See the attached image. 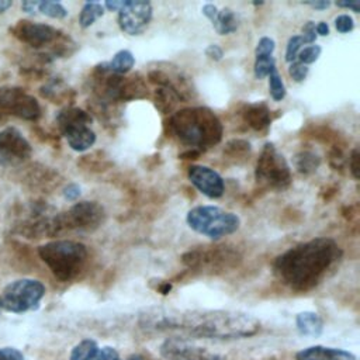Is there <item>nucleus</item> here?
<instances>
[{"label": "nucleus", "instance_id": "nucleus-1", "mask_svg": "<svg viewBox=\"0 0 360 360\" xmlns=\"http://www.w3.org/2000/svg\"><path fill=\"white\" fill-rule=\"evenodd\" d=\"M141 325L153 330H181L202 339H242L256 335L260 322L240 311H172L149 309L141 315Z\"/></svg>", "mask_w": 360, "mask_h": 360}, {"label": "nucleus", "instance_id": "nucleus-2", "mask_svg": "<svg viewBox=\"0 0 360 360\" xmlns=\"http://www.w3.org/2000/svg\"><path fill=\"white\" fill-rule=\"evenodd\" d=\"M340 256L338 243L321 236L281 253L273 263V271L284 285L304 292L316 287Z\"/></svg>", "mask_w": 360, "mask_h": 360}, {"label": "nucleus", "instance_id": "nucleus-3", "mask_svg": "<svg viewBox=\"0 0 360 360\" xmlns=\"http://www.w3.org/2000/svg\"><path fill=\"white\" fill-rule=\"evenodd\" d=\"M169 128L181 143L198 152L219 143L224 134L219 118L207 107L176 111L169 118Z\"/></svg>", "mask_w": 360, "mask_h": 360}, {"label": "nucleus", "instance_id": "nucleus-4", "mask_svg": "<svg viewBox=\"0 0 360 360\" xmlns=\"http://www.w3.org/2000/svg\"><path fill=\"white\" fill-rule=\"evenodd\" d=\"M38 255L59 281L68 283L83 270L89 253L80 242L59 239L41 245Z\"/></svg>", "mask_w": 360, "mask_h": 360}, {"label": "nucleus", "instance_id": "nucleus-5", "mask_svg": "<svg viewBox=\"0 0 360 360\" xmlns=\"http://www.w3.org/2000/svg\"><path fill=\"white\" fill-rule=\"evenodd\" d=\"M104 208L96 201H79L69 210L52 217L48 236H58L65 232H93L104 221Z\"/></svg>", "mask_w": 360, "mask_h": 360}, {"label": "nucleus", "instance_id": "nucleus-6", "mask_svg": "<svg viewBox=\"0 0 360 360\" xmlns=\"http://www.w3.org/2000/svg\"><path fill=\"white\" fill-rule=\"evenodd\" d=\"M188 226L210 239H219L239 229L240 219L236 214L215 205H197L187 212Z\"/></svg>", "mask_w": 360, "mask_h": 360}, {"label": "nucleus", "instance_id": "nucleus-7", "mask_svg": "<svg viewBox=\"0 0 360 360\" xmlns=\"http://www.w3.org/2000/svg\"><path fill=\"white\" fill-rule=\"evenodd\" d=\"M255 177L259 184L277 191H283L291 184L292 177L290 166L283 153H280L271 142L264 143L259 155Z\"/></svg>", "mask_w": 360, "mask_h": 360}, {"label": "nucleus", "instance_id": "nucleus-8", "mask_svg": "<svg viewBox=\"0 0 360 360\" xmlns=\"http://www.w3.org/2000/svg\"><path fill=\"white\" fill-rule=\"evenodd\" d=\"M45 295V285L35 278L14 280L0 294V309L14 314L35 311Z\"/></svg>", "mask_w": 360, "mask_h": 360}, {"label": "nucleus", "instance_id": "nucleus-9", "mask_svg": "<svg viewBox=\"0 0 360 360\" xmlns=\"http://www.w3.org/2000/svg\"><path fill=\"white\" fill-rule=\"evenodd\" d=\"M181 262L190 270L214 274L236 267L240 262V256L228 246H204L186 252L181 256Z\"/></svg>", "mask_w": 360, "mask_h": 360}, {"label": "nucleus", "instance_id": "nucleus-10", "mask_svg": "<svg viewBox=\"0 0 360 360\" xmlns=\"http://www.w3.org/2000/svg\"><path fill=\"white\" fill-rule=\"evenodd\" d=\"M10 32L25 45L41 49L45 46H52V52L55 55H60L65 52L66 41H69L68 37L63 35L62 31L56 30L52 25L42 24V22H34L28 20H20L13 27H10Z\"/></svg>", "mask_w": 360, "mask_h": 360}, {"label": "nucleus", "instance_id": "nucleus-11", "mask_svg": "<svg viewBox=\"0 0 360 360\" xmlns=\"http://www.w3.org/2000/svg\"><path fill=\"white\" fill-rule=\"evenodd\" d=\"M8 115L25 121H37L41 117V105L22 87L3 86L0 87V118Z\"/></svg>", "mask_w": 360, "mask_h": 360}, {"label": "nucleus", "instance_id": "nucleus-12", "mask_svg": "<svg viewBox=\"0 0 360 360\" xmlns=\"http://www.w3.org/2000/svg\"><path fill=\"white\" fill-rule=\"evenodd\" d=\"M159 354L165 360H226L225 356L181 338L166 339L159 346Z\"/></svg>", "mask_w": 360, "mask_h": 360}, {"label": "nucleus", "instance_id": "nucleus-13", "mask_svg": "<svg viewBox=\"0 0 360 360\" xmlns=\"http://www.w3.org/2000/svg\"><path fill=\"white\" fill-rule=\"evenodd\" d=\"M153 8L145 0H125L124 7L118 11V25L128 35H139L149 25Z\"/></svg>", "mask_w": 360, "mask_h": 360}, {"label": "nucleus", "instance_id": "nucleus-14", "mask_svg": "<svg viewBox=\"0 0 360 360\" xmlns=\"http://www.w3.org/2000/svg\"><path fill=\"white\" fill-rule=\"evenodd\" d=\"M32 153L31 143L14 127L0 131V166L18 165Z\"/></svg>", "mask_w": 360, "mask_h": 360}, {"label": "nucleus", "instance_id": "nucleus-15", "mask_svg": "<svg viewBox=\"0 0 360 360\" xmlns=\"http://www.w3.org/2000/svg\"><path fill=\"white\" fill-rule=\"evenodd\" d=\"M190 183L208 198H219L225 191L224 179L214 169L202 165H191L187 170Z\"/></svg>", "mask_w": 360, "mask_h": 360}, {"label": "nucleus", "instance_id": "nucleus-16", "mask_svg": "<svg viewBox=\"0 0 360 360\" xmlns=\"http://www.w3.org/2000/svg\"><path fill=\"white\" fill-rule=\"evenodd\" d=\"M295 360H356V356L343 349L315 345L300 350L295 354Z\"/></svg>", "mask_w": 360, "mask_h": 360}, {"label": "nucleus", "instance_id": "nucleus-17", "mask_svg": "<svg viewBox=\"0 0 360 360\" xmlns=\"http://www.w3.org/2000/svg\"><path fill=\"white\" fill-rule=\"evenodd\" d=\"M68 141V145L76 152H84L90 149L96 142V134L89 125H75L62 131Z\"/></svg>", "mask_w": 360, "mask_h": 360}, {"label": "nucleus", "instance_id": "nucleus-18", "mask_svg": "<svg viewBox=\"0 0 360 360\" xmlns=\"http://www.w3.org/2000/svg\"><path fill=\"white\" fill-rule=\"evenodd\" d=\"M243 120L255 131H264L270 127L271 111L264 103L248 104L243 110Z\"/></svg>", "mask_w": 360, "mask_h": 360}, {"label": "nucleus", "instance_id": "nucleus-19", "mask_svg": "<svg viewBox=\"0 0 360 360\" xmlns=\"http://www.w3.org/2000/svg\"><path fill=\"white\" fill-rule=\"evenodd\" d=\"M297 330L302 336L318 338L323 332V319L312 311H302L295 316Z\"/></svg>", "mask_w": 360, "mask_h": 360}, {"label": "nucleus", "instance_id": "nucleus-20", "mask_svg": "<svg viewBox=\"0 0 360 360\" xmlns=\"http://www.w3.org/2000/svg\"><path fill=\"white\" fill-rule=\"evenodd\" d=\"M90 122H91V115L79 107H65L56 114V124L60 132L66 128H70L75 125H89Z\"/></svg>", "mask_w": 360, "mask_h": 360}, {"label": "nucleus", "instance_id": "nucleus-21", "mask_svg": "<svg viewBox=\"0 0 360 360\" xmlns=\"http://www.w3.org/2000/svg\"><path fill=\"white\" fill-rule=\"evenodd\" d=\"M211 22H212L214 30L219 35L232 34V32H235L238 30V25H239L238 15L229 7H224L222 10H218L215 18Z\"/></svg>", "mask_w": 360, "mask_h": 360}, {"label": "nucleus", "instance_id": "nucleus-22", "mask_svg": "<svg viewBox=\"0 0 360 360\" xmlns=\"http://www.w3.org/2000/svg\"><path fill=\"white\" fill-rule=\"evenodd\" d=\"M134 65H135V58L132 52L128 49H121L115 52L112 59L107 62L108 70L114 75H121V76L128 73L134 68Z\"/></svg>", "mask_w": 360, "mask_h": 360}, {"label": "nucleus", "instance_id": "nucleus-23", "mask_svg": "<svg viewBox=\"0 0 360 360\" xmlns=\"http://www.w3.org/2000/svg\"><path fill=\"white\" fill-rule=\"evenodd\" d=\"M100 347L93 339L80 340L70 352V360H97Z\"/></svg>", "mask_w": 360, "mask_h": 360}, {"label": "nucleus", "instance_id": "nucleus-24", "mask_svg": "<svg viewBox=\"0 0 360 360\" xmlns=\"http://www.w3.org/2000/svg\"><path fill=\"white\" fill-rule=\"evenodd\" d=\"M294 165L297 170L302 174H311L316 172L321 165V158L312 150H301L294 158Z\"/></svg>", "mask_w": 360, "mask_h": 360}, {"label": "nucleus", "instance_id": "nucleus-25", "mask_svg": "<svg viewBox=\"0 0 360 360\" xmlns=\"http://www.w3.org/2000/svg\"><path fill=\"white\" fill-rule=\"evenodd\" d=\"M104 14V6L97 1H86L79 14V24L82 28H89Z\"/></svg>", "mask_w": 360, "mask_h": 360}, {"label": "nucleus", "instance_id": "nucleus-26", "mask_svg": "<svg viewBox=\"0 0 360 360\" xmlns=\"http://www.w3.org/2000/svg\"><path fill=\"white\" fill-rule=\"evenodd\" d=\"M250 143L245 139H232L229 141L225 148L224 153L231 159H246L250 155Z\"/></svg>", "mask_w": 360, "mask_h": 360}, {"label": "nucleus", "instance_id": "nucleus-27", "mask_svg": "<svg viewBox=\"0 0 360 360\" xmlns=\"http://www.w3.org/2000/svg\"><path fill=\"white\" fill-rule=\"evenodd\" d=\"M180 101L177 98V96L170 91L169 89H165V87H159L156 89V93H155V105L156 108H159L162 112H169L172 111V108L176 105V103Z\"/></svg>", "mask_w": 360, "mask_h": 360}, {"label": "nucleus", "instance_id": "nucleus-28", "mask_svg": "<svg viewBox=\"0 0 360 360\" xmlns=\"http://www.w3.org/2000/svg\"><path fill=\"white\" fill-rule=\"evenodd\" d=\"M69 89L63 84L62 80H53L49 82L46 86L41 89V93L44 97L51 98L53 103H60V100L66 98L69 96Z\"/></svg>", "mask_w": 360, "mask_h": 360}, {"label": "nucleus", "instance_id": "nucleus-29", "mask_svg": "<svg viewBox=\"0 0 360 360\" xmlns=\"http://www.w3.org/2000/svg\"><path fill=\"white\" fill-rule=\"evenodd\" d=\"M255 65H253V73L257 80H262L267 77L273 69H276V60L273 56H263V55H255Z\"/></svg>", "mask_w": 360, "mask_h": 360}, {"label": "nucleus", "instance_id": "nucleus-30", "mask_svg": "<svg viewBox=\"0 0 360 360\" xmlns=\"http://www.w3.org/2000/svg\"><path fill=\"white\" fill-rule=\"evenodd\" d=\"M37 10L39 13H42L44 15L51 17V18H56V20H62L68 15V10L58 1H49V0L38 1Z\"/></svg>", "mask_w": 360, "mask_h": 360}, {"label": "nucleus", "instance_id": "nucleus-31", "mask_svg": "<svg viewBox=\"0 0 360 360\" xmlns=\"http://www.w3.org/2000/svg\"><path fill=\"white\" fill-rule=\"evenodd\" d=\"M269 91H270V96L274 101H281L284 97H285V86H284V82H283V77L281 75L278 73L277 68L271 70V73L269 75Z\"/></svg>", "mask_w": 360, "mask_h": 360}, {"label": "nucleus", "instance_id": "nucleus-32", "mask_svg": "<svg viewBox=\"0 0 360 360\" xmlns=\"http://www.w3.org/2000/svg\"><path fill=\"white\" fill-rule=\"evenodd\" d=\"M321 52H322V48L316 44H312V45H308V46H304L298 55H297V59L300 63L302 65H311L314 63L315 60H318V58L321 56Z\"/></svg>", "mask_w": 360, "mask_h": 360}, {"label": "nucleus", "instance_id": "nucleus-33", "mask_svg": "<svg viewBox=\"0 0 360 360\" xmlns=\"http://www.w3.org/2000/svg\"><path fill=\"white\" fill-rule=\"evenodd\" d=\"M304 45V41L301 38V35H292L290 37L287 46H285V60L292 63L297 59L298 52L301 51V46Z\"/></svg>", "mask_w": 360, "mask_h": 360}, {"label": "nucleus", "instance_id": "nucleus-34", "mask_svg": "<svg viewBox=\"0 0 360 360\" xmlns=\"http://www.w3.org/2000/svg\"><path fill=\"white\" fill-rule=\"evenodd\" d=\"M308 72H309V68L307 65L300 63L298 60L290 63V66H288V75L297 83L304 82L307 79V76H308Z\"/></svg>", "mask_w": 360, "mask_h": 360}, {"label": "nucleus", "instance_id": "nucleus-35", "mask_svg": "<svg viewBox=\"0 0 360 360\" xmlns=\"http://www.w3.org/2000/svg\"><path fill=\"white\" fill-rule=\"evenodd\" d=\"M276 48V42L270 37H262L256 45L255 55H263V56H273Z\"/></svg>", "mask_w": 360, "mask_h": 360}, {"label": "nucleus", "instance_id": "nucleus-36", "mask_svg": "<svg viewBox=\"0 0 360 360\" xmlns=\"http://www.w3.org/2000/svg\"><path fill=\"white\" fill-rule=\"evenodd\" d=\"M335 28L338 32L340 34H346L350 32L354 28V21L350 15L347 14H340L335 18Z\"/></svg>", "mask_w": 360, "mask_h": 360}, {"label": "nucleus", "instance_id": "nucleus-37", "mask_svg": "<svg viewBox=\"0 0 360 360\" xmlns=\"http://www.w3.org/2000/svg\"><path fill=\"white\" fill-rule=\"evenodd\" d=\"M301 38L304 41V44H315L316 41V32H315V22L314 21H307L302 25V34Z\"/></svg>", "mask_w": 360, "mask_h": 360}, {"label": "nucleus", "instance_id": "nucleus-38", "mask_svg": "<svg viewBox=\"0 0 360 360\" xmlns=\"http://www.w3.org/2000/svg\"><path fill=\"white\" fill-rule=\"evenodd\" d=\"M0 360H24V356L15 347H0Z\"/></svg>", "mask_w": 360, "mask_h": 360}, {"label": "nucleus", "instance_id": "nucleus-39", "mask_svg": "<svg viewBox=\"0 0 360 360\" xmlns=\"http://www.w3.org/2000/svg\"><path fill=\"white\" fill-rule=\"evenodd\" d=\"M349 169L352 176L357 180L360 177V165H359V149L354 148L349 158Z\"/></svg>", "mask_w": 360, "mask_h": 360}, {"label": "nucleus", "instance_id": "nucleus-40", "mask_svg": "<svg viewBox=\"0 0 360 360\" xmlns=\"http://www.w3.org/2000/svg\"><path fill=\"white\" fill-rule=\"evenodd\" d=\"M63 197L68 200V201H76L80 194H82V188L79 184L76 183H69L65 188H63Z\"/></svg>", "mask_w": 360, "mask_h": 360}, {"label": "nucleus", "instance_id": "nucleus-41", "mask_svg": "<svg viewBox=\"0 0 360 360\" xmlns=\"http://www.w3.org/2000/svg\"><path fill=\"white\" fill-rule=\"evenodd\" d=\"M97 360H120V354L114 347L104 346V347H100Z\"/></svg>", "mask_w": 360, "mask_h": 360}, {"label": "nucleus", "instance_id": "nucleus-42", "mask_svg": "<svg viewBox=\"0 0 360 360\" xmlns=\"http://www.w3.org/2000/svg\"><path fill=\"white\" fill-rule=\"evenodd\" d=\"M205 55H207L211 60L218 62V60H221V59H222V56H224V51H222V48H221L219 45H217V44H211V45H208V46L205 48Z\"/></svg>", "mask_w": 360, "mask_h": 360}, {"label": "nucleus", "instance_id": "nucleus-43", "mask_svg": "<svg viewBox=\"0 0 360 360\" xmlns=\"http://www.w3.org/2000/svg\"><path fill=\"white\" fill-rule=\"evenodd\" d=\"M338 7H342V8H350L352 11L354 13H360V1L359 0H345V1H336L335 3Z\"/></svg>", "mask_w": 360, "mask_h": 360}, {"label": "nucleus", "instance_id": "nucleus-44", "mask_svg": "<svg viewBox=\"0 0 360 360\" xmlns=\"http://www.w3.org/2000/svg\"><path fill=\"white\" fill-rule=\"evenodd\" d=\"M201 11H202V14H204L210 21H212V20L215 18L217 13H218V8H217V6L212 4V3H207V4L202 6Z\"/></svg>", "mask_w": 360, "mask_h": 360}, {"label": "nucleus", "instance_id": "nucleus-45", "mask_svg": "<svg viewBox=\"0 0 360 360\" xmlns=\"http://www.w3.org/2000/svg\"><path fill=\"white\" fill-rule=\"evenodd\" d=\"M304 4L315 8V10H325L330 6L329 0H315V1H302Z\"/></svg>", "mask_w": 360, "mask_h": 360}, {"label": "nucleus", "instance_id": "nucleus-46", "mask_svg": "<svg viewBox=\"0 0 360 360\" xmlns=\"http://www.w3.org/2000/svg\"><path fill=\"white\" fill-rule=\"evenodd\" d=\"M124 4H125V0H112V1H105L103 6L110 11H120L124 7Z\"/></svg>", "mask_w": 360, "mask_h": 360}, {"label": "nucleus", "instance_id": "nucleus-47", "mask_svg": "<svg viewBox=\"0 0 360 360\" xmlns=\"http://www.w3.org/2000/svg\"><path fill=\"white\" fill-rule=\"evenodd\" d=\"M315 32H316V35L326 37V35L329 34V25H328L325 21H319V22L315 25Z\"/></svg>", "mask_w": 360, "mask_h": 360}, {"label": "nucleus", "instance_id": "nucleus-48", "mask_svg": "<svg viewBox=\"0 0 360 360\" xmlns=\"http://www.w3.org/2000/svg\"><path fill=\"white\" fill-rule=\"evenodd\" d=\"M37 4H38V1H31V0H28V1H22L21 7H22V10H24L25 13L34 14V13L37 11Z\"/></svg>", "mask_w": 360, "mask_h": 360}, {"label": "nucleus", "instance_id": "nucleus-49", "mask_svg": "<svg viewBox=\"0 0 360 360\" xmlns=\"http://www.w3.org/2000/svg\"><path fill=\"white\" fill-rule=\"evenodd\" d=\"M11 1L10 0H0V13H4L7 11L10 7H11Z\"/></svg>", "mask_w": 360, "mask_h": 360}, {"label": "nucleus", "instance_id": "nucleus-50", "mask_svg": "<svg viewBox=\"0 0 360 360\" xmlns=\"http://www.w3.org/2000/svg\"><path fill=\"white\" fill-rule=\"evenodd\" d=\"M127 360H143L141 356H138V354H134V356H129Z\"/></svg>", "mask_w": 360, "mask_h": 360}, {"label": "nucleus", "instance_id": "nucleus-51", "mask_svg": "<svg viewBox=\"0 0 360 360\" xmlns=\"http://www.w3.org/2000/svg\"><path fill=\"white\" fill-rule=\"evenodd\" d=\"M0 311H1V309H0Z\"/></svg>", "mask_w": 360, "mask_h": 360}]
</instances>
